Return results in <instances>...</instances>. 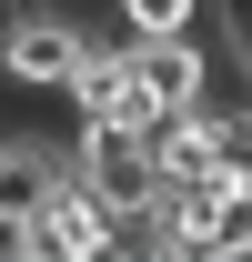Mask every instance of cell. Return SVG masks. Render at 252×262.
<instances>
[{"mask_svg": "<svg viewBox=\"0 0 252 262\" xmlns=\"http://www.w3.org/2000/svg\"><path fill=\"white\" fill-rule=\"evenodd\" d=\"M31 252L40 262H111L121 252V212H111L81 171H61V182L31 202Z\"/></svg>", "mask_w": 252, "mask_h": 262, "instance_id": "1", "label": "cell"}, {"mask_svg": "<svg viewBox=\"0 0 252 262\" xmlns=\"http://www.w3.org/2000/svg\"><path fill=\"white\" fill-rule=\"evenodd\" d=\"M111 10H121V31L141 40V31H192L212 0H111Z\"/></svg>", "mask_w": 252, "mask_h": 262, "instance_id": "7", "label": "cell"}, {"mask_svg": "<svg viewBox=\"0 0 252 262\" xmlns=\"http://www.w3.org/2000/svg\"><path fill=\"white\" fill-rule=\"evenodd\" d=\"M131 81H141L152 111L202 101V20H192V31H141V40H131Z\"/></svg>", "mask_w": 252, "mask_h": 262, "instance_id": "4", "label": "cell"}, {"mask_svg": "<svg viewBox=\"0 0 252 262\" xmlns=\"http://www.w3.org/2000/svg\"><path fill=\"white\" fill-rule=\"evenodd\" d=\"M61 171H71V141L51 151L40 131H10V141H0V212H31V202L51 192Z\"/></svg>", "mask_w": 252, "mask_h": 262, "instance_id": "6", "label": "cell"}, {"mask_svg": "<svg viewBox=\"0 0 252 262\" xmlns=\"http://www.w3.org/2000/svg\"><path fill=\"white\" fill-rule=\"evenodd\" d=\"M71 61H81V31H71L51 0L0 10V81H10V91H61Z\"/></svg>", "mask_w": 252, "mask_h": 262, "instance_id": "3", "label": "cell"}, {"mask_svg": "<svg viewBox=\"0 0 252 262\" xmlns=\"http://www.w3.org/2000/svg\"><path fill=\"white\" fill-rule=\"evenodd\" d=\"M222 151H232V141H222V121L202 111V101H182V111H152V182H202Z\"/></svg>", "mask_w": 252, "mask_h": 262, "instance_id": "5", "label": "cell"}, {"mask_svg": "<svg viewBox=\"0 0 252 262\" xmlns=\"http://www.w3.org/2000/svg\"><path fill=\"white\" fill-rule=\"evenodd\" d=\"M71 171L131 222L152 202V121H71Z\"/></svg>", "mask_w": 252, "mask_h": 262, "instance_id": "2", "label": "cell"}]
</instances>
